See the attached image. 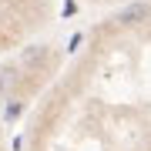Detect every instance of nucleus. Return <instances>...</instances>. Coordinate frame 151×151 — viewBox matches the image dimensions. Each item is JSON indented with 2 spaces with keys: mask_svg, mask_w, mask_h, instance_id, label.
<instances>
[{
  "mask_svg": "<svg viewBox=\"0 0 151 151\" xmlns=\"http://www.w3.org/2000/svg\"><path fill=\"white\" fill-rule=\"evenodd\" d=\"M27 151H151V0L84 40L44 91Z\"/></svg>",
  "mask_w": 151,
  "mask_h": 151,
  "instance_id": "1",
  "label": "nucleus"
},
{
  "mask_svg": "<svg viewBox=\"0 0 151 151\" xmlns=\"http://www.w3.org/2000/svg\"><path fill=\"white\" fill-rule=\"evenodd\" d=\"M47 20V0H0V54L27 40Z\"/></svg>",
  "mask_w": 151,
  "mask_h": 151,
  "instance_id": "2",
  "label": "nucleus"
},
{
  "mask_svg": "<svg viewBox=\"0 0 151 151\" xmlns=\"http://www.w3.org/2000/svg\"><path fill=\"white\" fill-rule=\"evenodd\" d=\"M0 151H7V145H4V134H0Z\"/></svg>",
  "mask_w": 151,
  "mask_h": 151,
  "instance_id": "3",
  "label": "nucleus"
}]
</instances>
